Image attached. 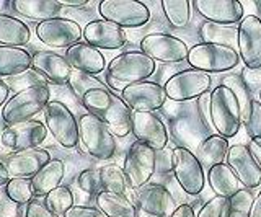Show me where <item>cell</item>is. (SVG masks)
<instances>
[{
    "label": "cell",
    "instance_id": "6da1fadb",
    "mask_svg": "<svg viewBox=\"0 0 261 217\" xmlns=\"http://www.w3.org/2000/svg\"><path fill=\"white\" fill-rule=\"evenodd\" d=\"M82 103L88 113L101 119L114 135L126 138L133 132V110L121 96L110 92L108 87L88 92Z\"/></svg>",
    "mask_w": 261,
    "mask_h": 217
},
{
    "label": "cell",
    "instance_id": "7a4b0ae2",
    "mask_svg": "<svg viewBox=\"0 0 261 217\" xmlns=\"http://www.w3.org/2000/svg\"><path fill=\"white\" fill-rule=\"evenodd\" d=\"M157 64L142 51H127L116 56L106 70V85L114 92H122L126 87L145 82Z\"/></svg>",
    "mask_w": 261,
    "mask_h": 217
},
{
    "label": "cell",
    "instance_id": "3957f363",
    "mask_svg": "<svg viewBox=\"0 0 261 217\" xmlns=\"http://www.w3.org/2000/svg\"><path fill=\"white\" fill-rule=\"evenodd\" d=\"M209 111L212 127L219 135L230 139L239 134L243 124V115L240 103L230 88L220 84L211 92Z\"/></svg>",
    "mask_w": 261,
    "mask_h": 217
},
{
    "label": "cell",
    "instance_id": "277c9868",
    "mask_svg": "<svg viewBox=\"0 0 261 217\" xmlns=\"http://www.w3.org/2000/svg\"><path fill=\"white\" fill-rule=\"evenodd\" d=\"M51 103V90L47 85H36L13 95L2 110V119L8 127L31 121Z\"/></svg>",
    "mask_w": 261,
    "mask_h": 217
},
{
    "label": "cell",
    "instance_id": "5b68a950",
    "mask_svg": "<svg viewBox=\"0 0 261 217\" xmlns=\"http://www.w3.org/2000/svg\"><path fill=\"white\" fill-rule=\"evenodd\" d=\"M188 64L191 69H198L206 74H220V72L232 70L239 66L240 54L239 49L224 44H212V43H198L190 47L188 54Z\"/></svg>",
    "mask_w": 261,
    "mask_h": 217
},
{
    "label": "cell",
    "instance_id": "8992f818",
    "mask_svg": "<svg viewBox=\"0 0 261 217\" xmlns=\"http://www.w3.org/2000/svg\"><path fill=\"white\" fill-rule=\"evenodd\" d=\"M79 132L82 146L93 158L110 160L116 152V139L101 119L85 113L79 119Z\"/></svg>",
    "mask_w": 261,
    "mask_h": 217
},
{
    "label": "cell",
    "instance_id": "52a82bcc",
    "mask_svg": "<svg viewBox=\"0 0 261 217\" xmlns=\"http://www.w3.org/2000/svg\"><path fill=\"white\" fill-rule=\"evenodd\" d=\"M159 165V152L150 146L136 141L130 144L127 155L124 160V173L133 189L145 188L152 176L157 172Z\"/></svg>",
    "mask_w": 261,
    "mask_h": 217
},
{
    "label": "cell",
    "instance_id": "ba28073f",
    "mask_svg": "<svg viewBox=\"0 0 261 217\" xmlns=\"http://www.w3.org/2000/svg\"><path fill=\"white\" fill-rule=\"evenodd\" d=\"M171 172L186 195L196 196L204 189L206 173L198 155L191 149L178 146L171 154Z\"/></svg>",
    "mask_w": 261,
    "mask_h": 217
},
{
    "label": "cell",
    "instance_id": "9c48e42d",
    "mask_svg": "<svg viewBox=\"0 0 261 217\" xmlns=\"http://www.w3.org/2000/svg\"><path fill=\"white\" fill-rule=\"evenodd\" d=\"M211 85V74L198 69H183L168 77L163 87H165L167 96L171 101L183 103L199 98L204 93H209Z\"/></svg>",
    "mask_w": 261,
    "mask_h": 217
},
{
    "label": "cell",
    "instance_id": "30bf717a",
    "mask_svg": "<svg viewBox=\"0 0 261 217\" xmlns=\"http://www.w3.org/2000/svg\"><path fill=\"white\" fill-rule=\"evenodd\" d=\"M103 20L119 28H139L150 21V10L139 0H103L98 5Z\"/></svg>",
    "mask_w": 261,
    "mask_h": 217
},
{
    "label": "cell",
    "instance_id": "8fae6325",
    "mask_svg": "<svg viewBox=\"0 0 261 217\" xmlns=\"http://www.w3.org/2000/svg\"><path fill=\"white\" fill-rule=\"evenodd\" d=\"M46 126L54 139L65 149H73L80 141L79 121L62 101H51L44 110Z\"/></svg>",
    "mask_w": 261,
    "mask_h": 217
},
{
    "label": "cell",
    "instance_id": "7c38bea8",
    "mask_svg": "<svg viewBox=\"0 0 261 217\" xmlns=\"http://www.w3.org/2000/svg\"><path fill=\"white\" fill-rule=\"evenodd\" d=\"M141 51L150 59L163 64H178L188 59L190 47L173 35L167 33H150L141 41Z\"/></svg>",
    "mask_w": 261,
    "mask_h": 217
},
{
    "label": "cell",
    "instance_id": "4fadbf2b",
    "mask_svg": "<svg viewBox=\"0 0 261 217\" xmlns=\"http://www.w3.org/2000/svg\"><path fill=\"white\" fill-rule=\"evenodd\" d=\"M121 98L127 103V106L133 111H150V113H155V110H160L165 104L168 96L165 87L162 84L145 80V82L126 87L121 92Z\"/></svg>",
    "mask_w": 261,
    "mask_h": 217
},
{
    "label": "cell",
    "instance_id": "5bb4252c",
    "mask_svg": "<svg viewBox=\"0 0 261 217\" xmlns=\"http://www.w3.org/2000/svg\"><path fill=\"white\" fill-rule=\"evenodd\" d=\"M36 35L39 41L51 47H72L80 43L84 36V30L80 28L77 21L69 18H53L43 23H38Z\"/></svg>",
    "mask_w": 261,
    "mask_h": 217
},
{
    "label": "cell",
    "instance_id": "9a60e30c",
    "mask_svg": "<svg viewBox=\"0 0 261 217\" xmlns=\"http://www.w3.org/2000/svg\"><path fill=\"white\" fill-rule=\"evenodd\" d=\"M239 54L247 69H261V20L256 15L243 17L239 23Z\"/></svg>",
    "mask_w": 261,
    "mask_h": 217
},
{
    "label": "cell",
    "instance_id": "2e32d148",
    "mask_svg": "<svg viewBox=\"0 0 261 217\" xmlns=\"http://www.w3.org/2000/svg\"><path fill=\"white\" fill-rule=\"evenodd\" d=\"M133 132L137 141L147 144L157 152L163 150L168 144L167 126L157 113L133 111Z\"/></svg>",
    "mask_w": 261,
    "mask_h": 217
},
{
    "label": "cell",
    "instance_id": "e0dca14e",
    "mask_svg": "<svg viewBox=\"0 0 261 217\" xmlns=\"http://www.w3.org/2000/svg\"><path fill=\"white\" fill-rule=\"evenodd\" d=\"M225 164L233 170L243 188L253 191L261 186V168L258 167L256 160L253 158L248 146H242V144L230 146Z\"/></svg>",
    "mask_w": 261,
    "mask_h": 217
},
{
    "label": "cell",
    "instance_id": "ac0fdd59",
    "mask_svg": "<svg viewBox=\"0 0 261 217\" xmlns=\"http://www.w3.org/2000/svg\"><path fill=\"white\" fill-rule=\"evenodd\" d=\"M49 160L51 155L44 149H27V150H18L13 152L12 155L5 158V168L10 178H27L33 180L39 173Z\"/></svg>",
    "mask_w": 261,
    "mask_h": 217
},
{
    "label": "cell",
    "instance_id": "d6986e66",
    "mask_svg": "<svg viewBox=\"0 0 261 217\" xmlns=\"http://www.w3.org/2000/svg\"><path fill=\"white\" fill-rule=\"evenodd\" d=\"M136 206L152 217H170L178 207L173 195L162 184H147L142 188L137 195Z\"/></svg>",
    "mask_w": 261,
    "mask_h": 217
},
{
    "label": "cell",
    "instance_id": "ffe728a7",
    "mask_svg": "<svg viewBox=\"0 0 261 217\" xmlns=\"http://www.w3.org/2000/svg\"><path fill=\"white\" fill-rule=\"evenodd\" d=\"M47 135V129L43 123L31 121L21 123L8 127L2 132V144L13 150H27V149H38L39 144H43Z\"/></svg>",
    "mask_w": 261,
    "mask_h": 217
},
{
    "label": "cell",
    "instance_id": "44dd1931",
    "mask_svg": "<svg viewBox=\"0 0 261 217\" xmlns=\"http://www.w3.org/2000/svg\"><path fill=\"white\" fill-rule=\"evenodd\" d=\"M193 5L211 23L232 26L243 20V5L237 0H194Z\"/></svg>",
    "mask_w": 261,
    "mask_h": 217
},
{
    "label": "cell",
    "instance_id": "7402d4cb",
    "mask_svg": "<svg viewBox=\"0 0 261 217\" xmlns=\"http://www.w3.org/2000/svg\"><path fill=\"white\" fill-rule=\"evenodd\" d=\"M84 39L96 49H121L126 44V33L118 25L101 18L90 21L85 26Z\"/></svg>",
    "mask_w": 261,
    "mask_h": 217
},
{
    "label": "cell",
    "instance_id": "603a6c76",
    "mask_svg": "<svg viewBox=\"0 0 261 217\" xmlns=\"http://www.w3.org/2000/svg\"><path fill=\"white\" fill-rule=\"evenodd\" d=\"M31 67L39 72L44 78L51 80L57 85L69 84L73 72L69 61L65 59V56L56 54L53 51H38L33 54Z\"/></svg>",
    "mask_w": 261,
    "mask_h": 217
},
{
    "label": "cell",
    "instance_id": "cb8c5ba5",
    "mask_svg": "<svg viewBox=\"0 0 261 217\" xmlns=\"http://www.w3.org/2000/svg\"><path fill=\"white\" fill-rule=\"evenodd\" d=\"M65 59L69 61L73 70L85 72L90 75H96L105 70V58L100 49L87 43H77L65 51Z\"/></svg>",
    "mask_w": 261,
    "mask_h": 217
},
{
    "label": "cell",
    "instance_id": "d4e9b609",
    "mask_svg": "<svg viewBox=\"0 0 261 217\" xmlns=\"http://www.w3.org/2000/svg\"><path fill=\"white\" fill-rule=\"evenodd\" d=\"M65 176V165L59 158H51L49 162L41 168L39 173L31 180L33 191L38 198H46L49 193L61 186Z\"/></svg>",
    "mask_w": 261,
    "mask_h": 217
},
{
    "label": "cell",
    "instance_id": "484cf974",
    "mask_svg": "<svg viewBox=\"0 0 261 217\" xmlns=\"http://www.w3.org/2000/svg\"><path fill=\"white\" fill-rule=\"evenodd\" d=\"M33 56L23 47L0 46V77H16L31 69Z\"/></svg>",
    "mask_w": 261,
    "mask_h": 217
},
{
    "label": "cell",
    "instance_id": "4316f807",
    "mask_svg": "<svg viewBox=\"0 0 261 217\" xmlns=\"http://www.w3.org/2000/svg\"><path fill=\"white\" fill-rule=\"evenodd\" d=\"M96 206L106 217H137V206L124 195L100 191L96 195Z\"/></svg>",
    "mask_w": 261,
    "mask_h": 217
},
{
    "label": "cell",
    "instance_id": "83f0119b",
    "mask_svg": "<svg viewBox=\"0 0 261 217\" xmlns=\"http://www.w3.org/2000/svg\"><path fill=\"white\" fill-rule=\"evenodd\" d=\"M13 10L30 20H39V23L57 18L62 5L59 0H13Z\"/></svg>",
    "mask_w": 261,
    "mask_h": 217
},
{
    "label": "cell",
    "instance_id": "f1b7e54d",
    "mask_svg": "<svg viewBox=\"0 0 261 217\" xmlns=\"http://www.w3.org/2000/svg\"><path fill=\"white\" fill-rule=\"evenodd\" d=\"M207 180L216 196L222 198H232L237 191L243 188L233 170L225 162L211 167L207 170Z\"/></svg>",
    "mask_w": 261,
    "mask_h": 217
},
{
    "label": "cell",
    "instance_id": "f546056e",
    "mask_svg": "<svg viewBox=\"0 0 261 217\" xmlns=\"http://www.w3.org/2000/svg\"><path fill=\"white\" fill-rule=\"evenodd\" d=\"M31 38V31L27 23L10 15L0 13V46L21 47Z\"/></svg>",
    "mask_w": 261,
    "mask_h": 217
},
{
    "label": "cell",
    "instance_id": "4dcf8cb0",
    "mask_svg": "<svg viewBox=\"0 0 261 217\" xmlns=\"http://www.w3.org/2000/svg\"><path fill=\"white\" fill-rule=\"evenodd\" d=\"M228 149H230V146H228V141L225 138L219 134H212L204 139L198 147V158L201 160L202 167L206 165L209 170L211 167L225 162Z\"/></svg>",
    "mask_w": 261,
    "mask_h": 217
},
{
    "label": "cell",
    "instance_id": "1f68e13d",
    "mask_svg": "<svg viewBox=\"0 0 261 217\" xmlns=\"http://www.w3.org/2000/svg\"><path fill=\"white\" fill-rule=\"evenodd\" d=\"M199 36L202 43L224 44L230 47H239V28L219 25V23L206 21L199 30Z\"/></svg>",
    "mask_w": 261,
    "mask_h": 217
},
{
    "label": "cell",
    "instance_id": "d6a6232c",
    "mask_svg": "<svg viewBox=\"0 0 261 217\" xmlns=\"http://www.w3.org/2000/svg\"><path fill=\"white\" fill-rule=\"evenodd\" d=\"M100 178H101L103 191L118 193V195L127 196V191L130 186L126 178L124 168H121L116 164H108L100 168Z\"/></svg>",
    "mask_w": 261,
    "mask_h": 217
},
{
    "label": "cell",
    "instance_id": "836d02e7",
    "mask_svg": "<svg viewBox=\"0 0 261 217\" xmlns=\"http://www.w3.org/2000/svg\"><path fill=\"white\" fill-rule=\"evenodd\" d=\"M190 0H162V9L168 23L173 28H185L191 18Z\"/></svg>",
    "mask_w": 261,
    "mask_h": 217
},
{
    "label": "cell",
    "instance_id": "e575fe53",
    "mask_svg": "<svg viewBox=\"0 0 261 217\" xmlns=\"http://www.w3.org/2000/svg\"><path fill=\"white\" fill-rule=\"evenodd\" d=\"M222 85H225L227 88H230V90L233 92V95L237 96V100H239V103H240L243 121H245V118H247V115H248L250 104L253 101L251 93H250V87L247 85V82H245V78L242 75H237V74L227 75L222 80Z\"/></svg>",
    "mask_w": 261,
    "mask_h": 217
},
{
    "label": "cell",
    "instance_id": "d590c367",
    "mask_svg": "<svg viewBox=\"0 0 261 217\" xmlns=\"http://www.w3.org/2000/svg\"><path fill=\"white\" fill-rule=\"evenodd\" d=\"M5 193L7 198L16 204H30L35 196L31 180L27 178H10L5 184Z\"/></svg>",
    "mask_w": 261,
    "mask_h": 217
},
{
    "label": "cell",
    "instance_id": "8d00e7d4",
    "mask_svg": "<svg viewBox=\"0 0 261 217\" xmlns=\"http://www.w3.org/2000/svg\"><path fill=\"white\" fill-rule=\"evenodd\" d=\"M44 203L56 215H65V212L73 207V193L69 186H59L49 193Z\"/></svg>",
    "mask_w": 261,
    "mask_h": 217
},
{
    "label": "cell",
    "instance_id": "74e56055",
    "mask_svg": "<svg viewBox=\"0 0 261 217\" xmlns=\"http://www.w3.org/2000/svg\"><path fill=\"white\" fill-rule=\"evenodd\" d=\"M69 87L82 100L88 92L95 90V88H105L106 85L101 84L98 78H95V75L85 74V72H80V70H73L69 80Z\"/></svg>",
    "mask_w": 261,
    "mask_h": 217
},
{
    "label": "cell",
    "instance_id": "f35d334b",
    "mask_svg": "<svg viewBox=\"0 0 261 217\" xmlns=\"http://www.w3.org/2000/svg\"><path fill=\"white\" fill-rule=\"evenodd\" d=\"M230 199L214 196L199 209V212H196V217H230Z\"/></svg>",
    "mask_w": 261,
    "mask_h": 217
},
{
    "label": "cell",
    "instance_id": "ab89813d",
    "mask_svg": "<svg viewBox=\"0 0 261 217\" xmlns=\"http://www.w3.org/2000/svg\"><path fill=\"white\" fill-rule=\"evenodd\" d=\"M10 87L15 88V90H27V88H31V87H36V85H46V78L36 72L35 69H30L28 72H24V74H20L16 77H10Z\"/></svg>",
    "mask_w": 261,
    "mask_h": 217
},
{
    "label": "cell",
    "instance_id": "60d3db41",
    "mask_svg": "<svg viewBox=\"0 0 261 217\" xmlns=\"http://www.w3.org/2000/svg\"><path fill=\"white\" fill-rule=\"evenodd\" d=\"M243 123L247 124V131L251 139H261V103L258 100L251 101L248 115Z\"/></svg>",
    "mask_w": 261,
    "mask_h": 217
},
{
    "label": "cell",
    "instance_id": "b9f144b4",
    "mask_svg": "<svg viewBox=\"0 0 261 217\" xmlns=\"http://www.w3.org/2000/svg\"><path fill=\"white\" fill-rule=\"evenodd\" d=\"M79 186L80 189L87 193V195H98L103 191L101 186V178H100V170H84L79 175Z\"/></svg>",
    "mask_w": 261,
    "mask_h": 217
},
{
    "label": "cell",
    "instance_id": "7bdbcfd3",
    "mask_svg": "<svg viewBox=\"0 0 261 217\" xmlns=\"http://www.w3.org/2000/svg\"><path fill=\"white\" fill-rule=\"evenodd\" d=\"M230 199V207H232V212H243V214H250V209L253 206V198L251 191L247 188H242L235 193V195Z\"/></svg>",
    "mask_w": 261,
    "mask_h": 217
},
{
    "label": "cell",
    "instance_id": "ee69618b",
    "mask_svg": "<svg viewBox=\"0 0 261 217\" xmlns=\"http://www.w3.org/2000/svg\"><path fill=\"white\" fill-rule=\"evenodd\" d=\"M24 217H57V215L46 206L44 201L33 199L31 203L27 206V212H24Z\"/></svg>",
    "mask_w": 261,
    "mask_h": 217
},
{
    "label": "cell",
    "instance_id": "f6af8a7d",
    "mask_svg": "<svg viewBox=\"0 0 261 217\" xmlns=\"http://www.w3.org/2000/svg\"><path fill=\"white\" fill-rule=\"evenodd\" d=\"M209 101H211V92L204 93L198 98V113H199V123L211 129L212 121H211V111H209Z\"/></svg>",
    "mask_w": 261,
    "mask_h": 217
},
{
    "label": "cell",
    "instance_id": "bcb514c9",
    "mask_svg": "<svg viewBox=\"0 0 261 217\" xmlns=\"http://www.w3.org/2000/svg\"><path fill=\"white\" fill-rule=\"evenodd\" d=\"M64 217H106L98 207H90V206H73L65 212Z\"/></svg>",
    "mask_w": 261,
    "mask_h": 217
},
{
    "label": "cell",
    "instance_id": "7dc6e473",
    "mask_svg": "<svg viewBox=\"0 0 261 217\" xmlns=\"http://www.w3.org/2000/svg\"><path fill=\"white\" fill-rule=\"evenodd\" d=\"M248 149L251 152L253 158L256 160L258 167L261 168V139H251L248 144Z\"/></svg>",
    "mask_w": 261,
    "mask_h": 217
},
{
    "label": "cell",
    "instance_id": "c3c4849f",
    "mask_svg": "<svg viewBox=\"0 0 261 217\" xmlns=\"http://www.w3.org/2000/svg\"><path fill=\"white\" fill-rule=\"evenodd\" d=\"M170 217H196V212L193 211V207L190 204H179L176 207V211Z\"/></svg>",
    "mask_w": 261,
    "mask_h": 217
},
{
    "label": "cell",
    "instance_id": "681fc988",
    "mask_svg": "<svg viewBox=\"0 0 261 217\" xmlns=\"http://www.w3.org/2000/svg\"><path fill=\"white\" fill-rule=\"evenodd\" d=\"M248 217H261V191L258 193V196L253 201V206L250 209Z\"/></svg>",
    "mask_w": 261,
    "mask_h": 217
},
{
    "label": "cell",
    "instance_id": "f907efd6",
    "mask_svg": "<svg viewBox=\"0 0 261 217\" xmlns=\"http://www.w3.org/2000/svg\"><path fill=\"white\" fill-rule=\"evenodd\" d=\"M8 92H10V88H8L7 82H4V80H0V106H4V104L7 103Z\"/></svg>",
    "mask_w": 261,
    "mask_h": 217
},
{
    "label": "cell",
    "instance_id": "816d5d0a",
    "mask_svg": "<svg viewBox=\"0 0 261 217\" xmlns=\"http://www.w3.org/2000/svg\"><path fill=\"white\" fill-rule=\"evenodd\" d=\"M62 7H84L88 4V0H59Z\"/></svg>",
    "mask_w": 261,
    "mask_h": 217
},
{
    "label": "cell",
    "instance_id": "f5cc1de1",
    "mask_svg": "<svg viewBox=\"0 0 261 217\" xmlns=\"http://www.w3.org/2000/svg\"><path fill=\"white\" fill-rule=\"evenodd\" d=\"M8 181H10V175H8L4 162H0V186H4Z\"/></svg>",
    "mask_w": 261,
    "mask_h": 217
},
{
    "label": "cell",
    "instance_id": "db71d44e",
    "mask_svg": "<svg viewBox=\"0 0 261 217\" xmlns=\"http://www.w3.org/2000/svg\"><path fill=\"white\" fill-rule=\"evenodd\" d=\"M248 70H250V69H248ZM251 82H253V85L261 84V69H258V70H251ZM251 82L247 84V85H251Z\"/></svg>",
    "mask_w": 261,
    "mask_h": 217
},
{
    "label": "cell",
    "instance_id": "11a10c76",
    "mask_svg": "<svg viewBox=\"0 0 261 217\" xmlns=\"http://www.w3.org/2000/svg\"><path fill=\"white\" fill-rule=\"evenodd\" d=\"M5 198H7V193H5V189H4L2 186H0V204L4 203V201H5Z\"/></svg>",
    "mask_w": 261,
    "mask_h": 217
},
{
    "label": "cell",
    "instance_id": "9f6ffc18",
    "mask_svg": "<svg viewBox=\"0 0 261 217\" xmlns=\"http://www.w3.org/2000/svg\"><path fill=\"white\" fill-rule=\"evenodd\" d=\"M230 217H248V214H243V212H232Z\"/></svg>",
    "mask_w": 261,
    "mask_h": 217
},
{
    "label": "cell",
    "instance_id": "6f0895ef",
    "mask_svg": "<svg viewBox=\"0 0 261 217\" xmlns=\"http://www.w3.org/2000/svg\"><path fill=\"white\" fill-rule=\"evenodd\" d=\"M4 5H5V2H0V9H2Z\"/></svg>",
    "mask_w": 261,
    "mask_h": 217
},
{
    "label": "cell",
    "instance_id": "680465c9",
    "mask_svg": "<svg viewBox=\"0 0 261 217\" xmlns=\"http://www.w3.org/2000/svg\"><path fill=\"white\" fill-rule=\"evenodd\" d=\"M259 103H261V90H259Z\"/></svg>",
    "mask_w": 261,
    "mask_h": 217
},
{
    "label": "cell",
    "instance_id": "91938a15",
    "mask_svg": "<svg viewBox=\"0 0 261 217\" xmlns=\"http://www.w3.org/2000/svg\"><path fill=\"white\" fill-rule=\"evenodd\" d=\"M0 141H2V132H0Z\"/></svg>",
    "mask_w": 261,
    "mask_h": 217
}]
</instances>
